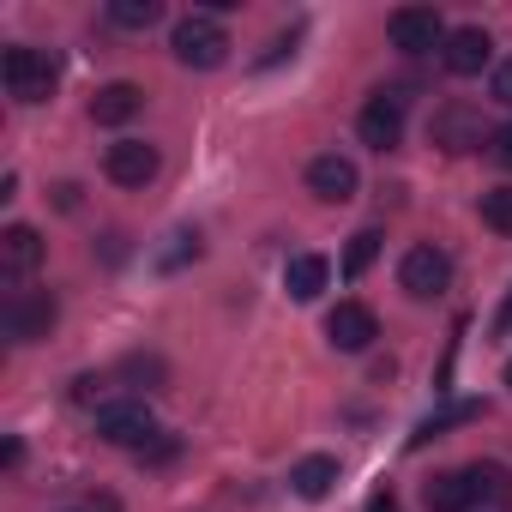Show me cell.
I'll list each match as a JSON object with an SVG mask.
<instances>
[{
	"label": "cell",
	"instance_id": "4",
	"mask_svg": "<svg viewBox=\"0 0 512 512\" xmlns=\"http://www.w3.org/2000/svg\"><path fill=\"white\" fill-rule=\"evenodd\" d=\"M386 31H392V49H398V55H434V49H446V37H452L434 7H398Z\"/></svg>",
	"mask_w": 512,
	"mask_h": 512
},
{
	"label": "cell",
	"instance_id": "27",
	"mask_svg": "<svg viewBox=\"0 0 512 512\" xmlns=\"http://www.w3.org/2000/svg\"><path fill=\"white\" fill-rule=\"evenodd\" d=\"M488 91H494V103H500V109H512V61H500V67H494V85H488Z\"/></svg>",
	"mask_w": 512,
	"mask_h": 512
},
{
	"label": "cell",
	"instance_id": "22",
	"mask_svg": "<svg viewBox=\"0 0 512 512\" xmlns=\"http://www.w3.org/2000/svg\"><path fill=\"white\" fill-rule=\"evenodd\" d=\"M482 223L494 235H512V187H488L482 193Z\"/></svg>",
	"mask_w": 512,
	"mask_h": 512
},
{
	"label": "cell",
	"instance_id": "32",
	"mask_svg": "<svg viewBox=\"0 0 512 512\" xmlns=\"http://www.w3.org/2000/svg\"><path fill=\"white\" fill-rule=\"evenodd\" d=\"M482 512H500V506H482Z\"/></svg>",
	"mask_w": 512,
	"mask_h": 512
},
{
	"label": "cell",
	"instance_id": "12",
	"mask_svg": "<svg viewBox=\"0 0 512 512\" xmlns=\"http://www.w3.org/2000/svg\"><path fill=\"white\" fill-rule=\"evenodd\" d=\"M356 187H362V175H356V163H350V157L326 151V157H314V163H308V193H314V199L344 205V199H356Z\"/></svg>",
	"mask_w": 512,
	"mask_h": 512
},
{
	"label": "cell",
	"instance_id": "18",
	"mask_svg": "<svg viewBox=\"0 0 512 512\" xmlns=\"http://www.w3.org/2000/svg\"><path fill=\"white\" fill-rule=\"evenodd\" d=\"M326 278H332V266L320 260V253H296V260L284 266V290H290L296 302H314V296L326 290Z\"/></svg>",
	"mask_w": 512,
	"mask_h": 512
},
{
	"label": "cell",
	"instance_id": "31",
	"mask_svg": "<svg viewBox=\"0 0 512 512\" xmlns=\"http://www.w3.org/2000/svg\"><path fill=\"white\" fill-rule=\"evenodd\" d=\"M506 386H512V362H506Z\"/></svg>",
	"mask_w": 512,
	"mask_h": 512
},
{
	"label": "cell",
	"instance_id": "3",
	"mask_svg": "<svg viewBox=\"0 0 512 512\" xmlns=\"http://www.w3.org/2000/svg\"><path fill=\"white\" fill-rule=\"evenodd\" d=\"M55 320H61V302H55L49 290H13L7 308H0V326H7L13 344H37V338H49Z\"/></svg>",
	"mask_w": 512,
	"mask_h": 512
},
{
	"label": "cell",
	"instance_id": "25",
	"mask_svg": "<svg viewBox=\"0 0 512 512\" xmlns=\"http://www.w3.org/2000/svg\"><path fill=\"white\" fill-rule=\"evenodd\" d=\"M488 157H494V163H500V169H512V121H506V127H494V133H488Z\"/></svg>",
	"mask_w": 512,
	"mask_h": 512
},
{
	"label": "cell",
	"instance_id": "11",
	"mask_svg": "<svg viewBox=\"0 0 512 512\" xmlns=\"http://www.w3.org/2000/svg\"><path fill=\"white\" fill-rule=\"evenodd\" d=\"M440 61H446V73H458V79H476V73L494 61V37H488L482 25H458V31L446 37Z\"/></svg>",
	"mask_w": 512,
	"mask_h": 512
},
{
	"label": "cell",
	"instance_id": "7",
	"mask_svg": "<svg viewBox=\"0 0 512 512\" xmlns=\"http://www.w3.org/2000/svg\"><path fill=\"white\" fill-rule=\"evenodd\" d=\"M356 133H362V145L392 151V145L404 139V97H398V91H374V97L362 103V115H356Z\"/></svg>",
	"mask_w": 512,
	"mask_h": 512
},
{
	"label": "cell",
	"instance_id": "30",
	"mask_svg": "<svg viewBox=\"0 0 512 512\" xmlns=\"http://www.w3.org/2000/svg\"><path fill=\"white\" fill-rule=\"evenodd\" d=\"M494 332H512V290H506V302H500V320H494Z\"/></svg>",
	"mask_w": 512,
	"mask_h": 512
},
{
	"label": "cell",
	"instance_id": "19",
	"mask_svg": "<svg viewBox=\"0 0 512 512\" xmlns=\"http://www.w3.org/2000/svg\"><path fill=\"white\" fill-rule=\"evenodd\" d=\"M464 476H470V500L476 506H506V494H512V470L506 464H470Z\"/></svg>",
	"mask_w": 512,
	"mask_h": 512
},
{
	"label": "cell",
	"instance_id": "23",
	"mask_svg": "<svg viewBox=\"0 0 512 512\" xmlns=\"http://www.w3.org/2000/svg\"><path fill=\"white\" fill-rule=\"evenodd\" d=\"M187 260H199V229H175L169 247L157 253V266H163V272H175V266H187Z\"/></svg>",
	"mask_w": 512,
	"mask_h": 512
},
{
	"label": "cell",
	"instance_id": "17",
	"mask_svg": "<svg viewBox=\"0 0 512 512\" xmlns=\"http://www.w3.org/2000/svg\"><path fill=\"white\" fill-rule=\"evenodd\" d=\"M422 500H428V512H470V506H476L464 470H440V476H428V482H422Z\"/></svg>",
	"mask_w": 512,
	"mask_h": 512
},
{
	"label": "cell",
	"instance_id": "16",
	"mask_svg": "<svg viewBox=\"0 0 512 512\" xmlns=\"http://www.w3.org/2000/svg\"><path fill=\"white\" fill-rule=\"evenodd\" d=\"M338 476H344L338 458H332V452H314V458H302V464L290 470V488H296L302 500H326V494L338 488Z\"/></svg>",
	"mask_w": 512,
	"mask_h": 512
},
{
	"label": "cell",
	"instance_id": "5",
	"mask_svg": "<svg viewBox=\"0 0 512 512\" xmlns=\"http://www.w3.org/2000/svg\"><path fill=\"white\" fill-rule=\"evenodd\" d=\"M97 440L145 452V446L157 440V416H151L139 398H133V404H103V410H97Z\"/></svg>",
	"mask_w": 512,
	"mask_h": 512
},
{
	"label": "cell",
	"instance_id": "9",
	"mask_svg": "<svg viewBox=\"0 0 512 512\" xmlns=\"http://www.w3.org/2000/svg\"><path fill=\"white\" fill-rule=\"evenodd\" d=\"M37 266H43V235L31 223H7V229H0V278L19 290Z\"/></svg>",
	"mask_w": 512,
	"mask_h": 512
},
{
	"label": "cell",
	"instance_id": "26",
	"mask_svg": "<svg viewBox=\"0 0 512 512\" xmlns=\"http://www.w3.org/2000/svg\"><path fill=\"white\" fill-rule=\"evenodd\" d=\"M103 386H109L103 374H79V380H73V404H97V398H103Z\"/></svg>",
	"mask_w": 512,
	"mask_h": 512
},
{
	"label": "cell",
	"instance_id": "13",
	"mask_svg": "<svg viewBox=\"0 0 512 512\" xmlns=\"http://www.w3.org/2000/svg\"><path fill=\"white\" fill-rule=\"evenodd\" d=\"M139 109H145V91H139L133 79H115V85H103V91L91 97V121H97V127H127Z\"/></svg>",
	"mask_w": 512,
	"mask_h": 512
},
{
	"label": "cell",
	"instance_id": "24",
	"mask_svg": "<svg viewBox=\"0 0 512 512\" xmlns=\"http://www.w3.org/2000/svg\"><path fill=\"white\" fill-rule=\"evenodd\" d=\"M121 380H163V362L157 356H127L121 362Z\"/></svg>",
	"mask_w": 512,
	"mask_h": 512
},
{
	"label": "cell",
	"instance_id": "2",
	"mask_svg": "<svg viewBox=\"0 0 512 512\" xmlns=\"http://www.w3.org/2000/svg\"><path fill=\"white\" fill-rule=\"evenodd\" d=\"M169 49H175V61H181V67H193V73H211V67H223V61H229V31H223L217 19L193 13V19H181V25H175Z\"/></svg>",
	"mask_w": 512,
	"mask_h": 512
},
{
	"label": "cell",
	"instance_id": "1",
	"mask_svg": "<svg viewBox=\"0 0 512 512\" xmlns=\"http://www.w3.org/2000/svg\"><path fill=\"white\" fill-rule=\"evenodd\" d=\"M0 79H7L13 103H49L55 85H61V67H55V55L19 43V49H7V61H0Z\"/></svg>",
	"mask_w": 512,
	"mask_h": 512
},
{
	"label": "cell",
	"instance_id": "21",
	"mask_svg": "<svg viewBox=\"0 0 512 512\" xmlns=\"http://www.w3.org/2000/svg\"><path fill=\"white\" fill-rule=\"evenodd\" d=\"M157 19H163L157 0H115L109 7V25H121V31H151Z\"/></svg>",
	"mask_w": 512,
	"mask_h": 512
},
{
	"label": "cell",
	"instance_id": "15",
	"mask_svg": "<svg viewBox=\"0 0 512 512\" xmlns=\"http://www.w3.org/2000/svg\"><path fill=\"white\" fill-rule=\"evenodd\" d=\"M482 410H488L482 398H458V404H440L434 416H422V422H416V434H410V452H422L428 440H440V434H446V428H458V422H476Z\"/></svg>",
	"mask_w": 512,
	"mask_h": 512
},
{
	"label": "cell",
	"instance_id": "8",
	"mask_svg": "<svg viewBox=\"0 0 512 512\" xmlns=\"http://www.w3.org/2000/svg\"><path fill=\"white\" fill-rule=\"evenodd\" d=\"M157 145H145V139H115L109 151H103V175L115 181V187H151L157 181Z\"/></svg>",
	"mask_w": 512,
	"mask_h": 512
},
{
	"label": "cell",
	"instance_id": "28",
	"mask_svg": "<svg viewBox=\"0 0 512 512\" xmlns=\"http://www.w3.org/2000/svg\"><path fill=\"white\" fill-rule=\"evenodd\" d=\"M368 512H398V494H392V488H380V494L368 500Z\"/></svg>",
	"mask_w": 512,
	"mask_h": 512
},
{
	"label": "cell",
	"instance_id": "14",
	"mask_svg": "<svg viewBox=\"0 0 512 512\" xmlns=\"http://www.w3.org/2000/svg\"><path fill=\"white\" fill-rule=\"evenodd\" d=\"M434 145H446V151H470V145H482V121H476L464 103H446V109L434 115Z\"/></svg>",
	"mask_w": 512,
	"mask_h": 512
},
{
	"label": "cell",
	"instance_id": "29",
	"mask_svg": "<svg viewBox=\"0 0 512 512\" xmlns=\"http://www.w3.org/2000/svg\"><path fill=\"white\" fill-rule=\"evenodd\" d=\"M19 458H25V446H19V440H7V446H0V464H7V470H19Z\"/></svg>",
	"mask_w": 512,
	"mask_h": 512
},
{
	"label": "cell",
	"instance_id": "20",
	"mask_svg": "<svg viewBox=\"0 0 512 512\" xmlns=\"http://www.w3.org/2000/svg\"><path fill=\"white\" fill-rule=\"evenodd\" d=\"M380 247H386V235H380V229H356V235H350V247H344V278H350V284L380 260Z\"/></svg>",
	"mask_w": 512,
	"mask_h": 512
},
{
	"label": "cell",
	"instance_id": "6",
	"mask_svg": "<svg viewBox=\"0 0 512 512\" xmlns=\"http://www.w3.org/2000/svg\"><path fill=\"white\" fill-rule=\"evenodd\" d=\"M398 284L416 296V302H434L446 284H452V260L440 247H428V241H416L410 253H404V266H398Z\"/></svg>",
	"mask_w": 512,
	"mask_h": 512
},
{
	"label": "cell",
	"instance_id": "10",
	"mask_svg": "<svg viewBox=\"0 0 512 512\" xmlns=\"http://www.w3.org/2000/svg\"><path fill=\"white\" fill-rule=\"evenodd\" d=\"M326 338H332V350L356 356V350H368V344L380 338V320H374V308H362V302H338V308L326 314Z\"/></svg>",
	"mask_w": 512,
	"mask_h": 512
}]
</instances>
